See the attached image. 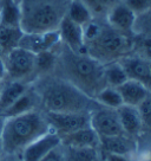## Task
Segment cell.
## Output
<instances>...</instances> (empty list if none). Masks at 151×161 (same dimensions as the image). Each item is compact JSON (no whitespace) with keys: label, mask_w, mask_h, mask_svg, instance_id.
I'll return each instance as SVG.
<instances>
[{"label":"cell","mask_w":151,"mask_h":161,"mask_svg":"<svg viewBox=\"0 0 151 161\" xmlns=\"http://www.w3.org/2000/svg\"><path fill=\"white\" fill-rule=\"evenodd\" d=\"M53 75L67 80L85 95L93 98L105 88L104 65L86 52H76L60 42L57 47V63Z\"/></svg>","instance_id":"1"},{"label":"cell","mask_w":151,"mask_h":161,"mask_svg":"<svg viewBox=\"0 0 151 161\" xmlns=\"http://www.w3.org/2000/svg\"><path fill=\"white\" fill-rule=\"evenodd\" d=\"M44 113H91L98 103L58 76L39 77L31 84Z\"/></svg>","instance_id":"2"},{"label":"cell","mask_w":151,"mask_h":161,"mask_svg":"<svg viewBox=\"0 0 151 161\" xmlns=\"http://www.w3.org/2000/svg\"><path fill=\"white\" fill-rule=\"evenodd\" d=\"M84 49L93 59L105 65L122 59L132 52L133 37L122 33L106 21L105 18H92L83 26Z\"/></svg>","instance_id":"3"},{"label":"cell","mask_w":151,"mask_h":161,"mask_svg":"<svg viewBox=\"0 0 151 161\" xmlns=\"http://www.w3.org/2000/svg\"><path fill=\"white\" fill-rule=\"evenodd\" d=\"M50 130V125L40 109L7 117L0 141L3 154L20 155L30 143Z\"/></svg>","instance_id":"4"},{"label":"cell","mask_w":151,"mask_h":161,"mask_svg":"<svg viewBox=\"0 0 151 161\" xmlns=\"http://www.w3.org/2000/svg\"><path fill=\"white\" fill-rule=\"evenodd\" d=\"M70 0H19L24 33L57 31L65 18Z\"/></svg>","instance_id":"5"},{"label":"cell","mask_w":151,"mask_h":161,"mask_svg":"<svg viewBox=\"0 0 151 161\" xmlns=\"http://www.w3.org/2000/svg\"><path fill=\"white\" fill-rule=\"evenodd\" d=\"M6 80H20L32 84L35 80V55L21 47H15L4 56Z\"/></svg>","instance_id":"6"},{"label":"cell","mask_w":151,"mask_h":161,"mask_svg":"<svg viewBox=\"0 0 151 161\" xmlns=\"http://www.w3.org/2000/svg\"><path fill=\"white\" fill-rule=\"evenodd\" d=\"M51 130L59 137L91 127L90 113H44Z\"/></svg>","instance_id":"7"},{"label":"cell","mask_w":151,"mask_h":161,"mask_svg":"<svg viewBox=\"0 0 151 161\" xmlns=\"http://www.w3.org/2000/svg\"><path fill=\"white\" fill-rule=\"evenodd\" d=\"M91 128L101 137L124 134L116 109L98 106L90 113Z\"/></svg>","instance_id":"8"},{"label":"cell","mask_w":151,"mask_h":161,"mask_svg":"<svg viewBox=\"0 0 151 161\" xmlns=\"http://www.w3.org/2000/svg\"><path fill=\"white\" fill-rule=\"evenodd\" d=\"M119 63L129 80L139 82L151 91V66L149 60L131 52L119 59Z\"/></svg>","instance_id":"9"},{"label":"cell","mask_w":151,"mask_h":161,"mask_svg":"<svg viewBox=\"0 0 151 161\" xmlns=\"http://www.w3.org/2000/svg\"><path fill=\"white\" fill-rule=\"evenodd\" d=\"M59 44H60V36L57 30L41 32V33H24L18 47L38 55L44 51L53 50Z\"/></svg>","instance_id":"10"},{"label":"cell","mask_w":151,"mask_h":161,"mask_svg":"<svg viewBox=\"0 0 151 161\" xmlns=\"http://www.w3.org/2000/svg\"><path fill=\"white\" fill-rule=\"evenodd\" d=\"M61 140L58 134L53 130H50L45 135L33 141L20 153L21 161H40L44 159L53 148L59 146Z\"/></svg>","instance_id":"11"},{"label":"cell","mask_w":151,"mask_h":161,"mask_svg":"<svg viewBox=\"0 0 151 161\" xmlns=\"http://www.w3.org/2000/svg\"><path fill=\"white\" fill-rule=\"evenodd\" d=\"M105 19L117 31L126 36L133 37V25L136 20V13L132 12L122 1H118L112 6V8L107 12Z\"/></svg>","instance_id":"12"},{"label":"cell","mask_w":151,"mask_h":161,"mask_svg":"<svg viewBox=\"0 0 151 161\" xmlns=\"http://www.w3.org/2000/svg\"><path fill=\"white\" fill-rule=\"evenodd\" d=\"M138 149V140L126 134L101 137V151L118 155L135 158Z\"/></svg>","instance_id":"13"},{"label":"cell","mask_w":151,"mask_h":161,"mask_svg":"<svg viewBox=\"0 0 151 161\" xmlns=\"http://www.w3.org/2000/svg\"><path fill=\"white\" fill-rule=\"evenodd\" d=\"M60 42L70 47L76 52H85L84 49V35H83V26L73 23L70 18H65L61 20L59 29H58Z\"/></svg>","instance_id":"14"},{"label":"cell","mask_w":151,"mask_h":161,"mask_svg":"<svg viewBox=\"0 0 151 161\" xmlns=\"http://www.w3.org/2000/svg\"><path fill=\"white\" fill-rule=\"evenodd\" d=\"M116 110L124 134L138 140L142 133V120L138 108L123 104Z\"/></svg>","instance_id":"15"},{"label":"cell","mask_w":151,"mask_h":161,"mask_svg":"<svg viewBox=\"0 0 151 161\" xmlns=\"http://www.w3.org/2000/svg\"><path fill=\"white\" fill-rule=\"evenodd\" d=\"M117 90L123 100V104L132 107H138L151 92L145 86L133 80H125Z\"/></svg>","instance_id":"16"},{"label":"cell","mask_w":151,"mask_h":161,"mask_svg":"<svg viewBox=\"0 0 151 161\" xmlns=\"http://www.w3.org/2000/svg\"><path fill=\"white\" fill-rule=\"evenodd\" d=\"M61 145L69 147H89L101 148V139L91 127L83 128L79 130L61 136Z\"/></svg>","instance_id":"17"},{"label":"cell","mask_w":151,"mask_h":161,"mask_svg":"<svg viewBox=\"0 0 151 161\" xmlns=\"http://www.w3.org/2000/svg\"><path fill=\"white\" fill-rule=\"evenodd\" d=\"M31 84L20 80H5L0 91V113L3 114L25 92Z\"/></svg>","instance_id":"18"},{"label":"cell","mask_w":151,"mask_h":161,"mask_svg":"<svg viewBox=\"0 0 151 161\" xmlns=\"http://www.w3.org/2000/svg\"><path fill=\"white\" fill-rule=\"evenodd\" d=\"M37 109H40L39 98H38V95L34 91V89L32 88V86H30L29 89L15 101L7 110L3 113V115L7 119V117L21 115V114H25V113H29V111L32 110H37Z\"/></svg>","instance_id":"19"},{"label":"cell","mask_w":151,"mask_h":161,"mask_svg":"<svg viewBox=\"0 0 151 161\" xmlns=\"http://www.w3.org/2000/svg\"><path fill=\"white\" fill-rule=\"evenodd\" d=\"M23 35L24 32L20 26L0 24V46L5 55L19 46Z\"/></svg>","instance_id":"20"},{"label":"cell","mask_w":151,"mask_h":161,"mask_svg":"<svg viewBox=\"0 0 151 161\" xmlns=\"http://www.w3.org/2000/svg\"><path fill=\"white\" fill-rule=\"evenodd\" d=\"M63 149L65 161H102L101 148L63 146Z\"/></svg>","instance_id":"21"},{"label":"cell","mask_w":151,"mask_h":161,"mask_svg":"<svg viewBox=\"0 0 151 161\" xmlns=\"http://www.w3.org/2000/svg\"><path fill=\"white\" fill-rule=\"evenodd\" d=\"M57 47L35 55V80L53 74L57 63Z\"/></svg>","instance_id":"22"},{"label":"cell","mask_w":151,"mask_h":161,"mask_svg":"<svg viewBox=\"0 0 151 161\" xmlns=\"http://www.w3.org/2000/svg\"><path fill=\"white\" fill-rule=\"evenodd\" d=\"M0 24L20 26L19 0H4L0 7Z\"/></svg>","instance_id":"23"},{"label":"cell","mask_w":151,"mask_h":161,"mask_svg":"<svg viewBox=\"0 0 151 161\" xmlns=\"http://www.w3.org/2000/svg\"><path fill=\"white\" fill-rule=\"evenodd\" d=\"M104 80L107 86L118 88L129 78L119 60H117L104 65Z\"/></svg>","instance_id":"24"},{"label":"cell","mask_w":151,"mask_h":161,"mask_svg":"<svg viewBox=\"0 0 151 161\" xmlns=\"http://www.w3.org/2000/svg\"><path fill=\"white\" fill-rule=\"evenodd\" d=\"M66 17L81 26L86 25L93 18L91 11L79 0H70Z\"/></svg>","instance_id":"25"},{"label":"cell","mask_w":151,"mask_h":161,"mask_svg":"<svg viewBox=\"0 0 151 161\" xmlns=\"http://www.w3.org/2000/svg\"><path fill=\"white\" fill-rule=\"evenodd\" d=\"M95 101L99 106L111 108V109H118L121 106H123V100L117 88H112V86L103 88L96 95Z\"/></svg>","instance_id":"26"},{"label":"cell","mask_w":151,"mask_h":161,"mask_svg":"<svg viewBox=\"0 0 151 161\" xmlns=\"http://www.w3.org/2000/svg\"><path fill=\"white\" fill-rule=\"evenodd\" d=\"M133 36L151 39V8L136 15L133 25Z\"/></svg>","instance_id":"27"},{"label":"cell","mask_w":151,"mask_h":161,"mask_svg":"<svg viewBox=\"0 0 151 161\" xmlns=\"http://www.w3.org/2000/svg\"><path fill=\"white\" fill-rule=\"evenodd\" d=\"M91 11L95 18H105L112 6L119 0H79Z\"/></svg>","instance_id":"28"},{"label":"cell","mask_w":151,"mask_h":161,"mask_svg":"<svg viewBox=\"0 0 151 161\" xmlns=\"http://www.w3.org/2000/svg\"><path fill=\"white\" fill-rule=\"evenodd\" d=\"M137 108L142 120V133L139 137L148 136V139L151 140V92Z\"/></svg>","instance_id":"29"},{"label":"cell","mask_w":151,"mask_h":161,"mask_svg":"<svg viewBox=\"0 0 151 161\" xmlns=\"http://www.w3.org/2000/svg\"><path fill=\"white\" fill-rule=\"evenodd\" d=\"M132 52L151 62V39L141 38V37H133Z\"/></svg>","instance_id":"30"},{"label":"cell","mask_w":151,"mask_h":161,"mask_svg":"<svg viewBox=\"0 0 151 161\" xmlns=\"http://www.w3.org/2000/svg\"><path fill=\"white\" fill-rule=\"evenodd\" d=\"M119 1L125 4L132 12L136 13V15L151 8V0H119Z\"/></svg>","instance_id":"31"},{"label":"cell","mask_w":151,"mask_h":161,"mask_svg":"<svg viewBox=\"0 0 151 161\" xmlns=\"http://www.w3.org/2000/svg\"><path fill=\"white\" fill-rule=\"evenodd\" d=\"M40 161H65L64 149H63L61 143L59 146L55 147V148H53V149H52L44 159H41Z\"/></svg>","instance_id":"32"},{"label":"cell","mask_w":151,"mask_h":161,"mask_svg":"<svg viewBox=\"0 0 151 161\" xmlns=\"http://www.w3.org/2000/svg\"><path fill=\"white\" fill-rule=\"evenodd\" d=\"M102 161H136L133 158L125 155H118V154H111V153H103L102 152Z\"/></svg>","instance_id":"33"},{"label":"cell","mask_w":151,"mask_h":161,"mask_svg":"<svg viewBox=\"0 0 151 161\" xmlns=\"http://www.w3.org/2000/svg\"><path fill=\"white\" fill-rule=\"evenodd\" d=\"M0 161H21V159L15 154H3L0 156Z\"/></svg>","instance_id":"34"},{"label":"cell","mask_w":151,"mask_h":161,"mask_svg":"<svg viewBox=\"0 0 151 161\" xmlns=\"http://www.w3.org/2000/svg\"><path fill=\"white\" fill-rule=\"evenodd\" d=\"M6 80V66L4 57H0V82H4Z\"/></svg>","instance_id":"35"},{"label":"cell","mask_w":151,"mask_h":161,"mask_svg":"<svg viewBox=\"0 0 151 161\" xmlns=\"http://www.w3.org/2000/svg\"><path fill=\"white\" fill-rule=\"evenodd\" d=\"M136 161H151V146L145 152H143Z\"/></svg>","instance_id":"36"},{"label":"cell","mask_w":151,"mask_h":161,"mask_svg":"<svg viewBox=\"0 0 151 161\" xmlns=\"http://www.w3.org/2000/svg\"><path fill=\"white\" fill-rule=\"evenodd\" d=\"M5 121H6V117L0 113V141H1V135H3V129H4Z\"/></svg>","instance_id":"37"},{"label":"cell","mask_w":151,"mask_h":161,"mask_svg":"<svg viewBox=\"0 0 151 161\" xmlns=\"http://www.w3.org/2000/svg\"><path fill=\"white\" fill-rule=\"evenodd\" d=\"M4 56H5V53H4V51H3L1 46H0V57H4Z\"/></svg>","instance_id":"38"},{"label":"cell","mask_w":151,"mask_h":161,"mask_svg":"<svg viewBox=\"0 0 151 161\" xmlns=\"http://www.w3.org/2000/svg\"><path fill=\"white\" fill-rule=\"evenodd\" d=\"M3 155V149H1V142H0V156Z\"/></svg>","instance_id":"39"},{"label":"cell","mask_w":151,"mask_h":161,"mask_svg":"<svg viewBox=\"0 0 151 161\" xmlns=\"http://www.w3.org/2000/svg\"><path fill=\"white\" fill-rule=\"evenodd\" d=\"M3 3H4V0H0V7H1V5H3Z\"/></svg>","instance_id":"40"},{"label":"cell","mask_w":151,"mask_h":161,"mask_svg":"<svg viewBox=\"0 0 151 161\" xmlns=\"http://www.w3.org/2000/svg\"><path fill=\"white\" fill-rule=\"evenodd\" d=\"M1 86H3V82H0V91H1Z\"/></svg>","instance_id":"41"},{"label":"cell","mask_w":151,"mask_h":161,"mask_svg":"<svg viewBox=\"0 0 151 161\" xmlns=\"http://www.w3.org/2000/svg\"><path fill=\"white\" fill-rule=\"evenodd\" d=\"M150 66H151V62H150Z\"/></svg>","instance_id":"42"}]
</instances>
